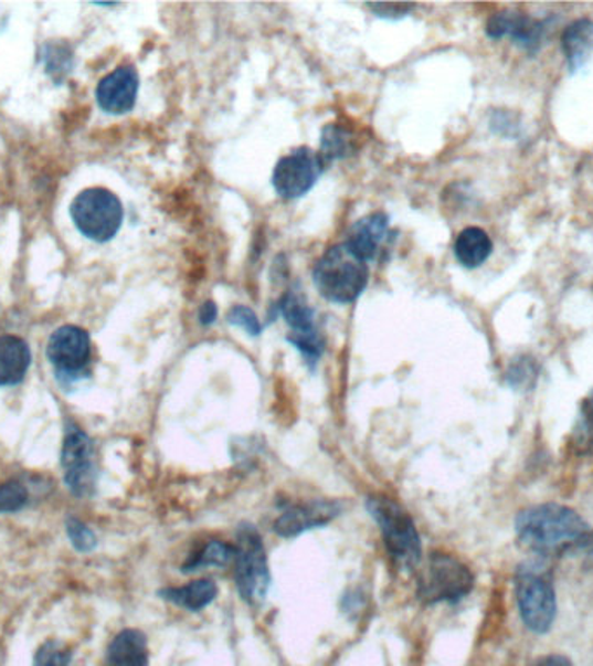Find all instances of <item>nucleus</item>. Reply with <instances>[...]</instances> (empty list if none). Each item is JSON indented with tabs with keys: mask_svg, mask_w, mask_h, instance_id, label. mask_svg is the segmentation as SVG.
Wrapping results in <instances>:
<instances>
[{
	"mask_svg": "<svg viewBox=\"0 0 593 666\" xmlns=\"http://www.w3.org/2000/svg\"><path fill=\"white\" fill-rule=\"evenodd\" d=\"M61 61H63L65 65H70L72 57H70L68 49L61 47V45H49L47 51H45V63H47L49 72H66V70L61 66Z\"/></svg>",
	"mask_w": 593,
	"mask_h": 666,
	"instance_id": "obj_28",
	"label": "nucleus"
},
{
	"mask_svg": "<svg viewBox=\"0 0 593 666\" xmlns=\"http://www.w3.org/2000/svg\"><path fill=\"white\" fill-rule=\"evenodd\" d=\"M327 162L318 151L299 148L283 157L273 172V187L282 199H299L315 187Z\"/></svg>",
	"mask_w": 593,
	"mask_h": 666,
	"instance_id": "obj_9",
	"label": "nucleus"
},
{
	"mask_svg": "<svg viewBox=\"0 0 593 666\" xmlns=\"http://www.w3.org/2000/svg\"><path fill=\"white\" fill-rule=\"evenodd\" d=\"M234 559V547L222 543L219 540H212L203 547L197 556L190 559L187 564L182 565V571H197L202 568H222L230 564Z\"/></svg>",
	"mask_w": 593,
	"mask_h": 666,
	"instance_id": "obj_22",
	"label": "nucleus"
},
{
	"mask_svg": "<svg viewBox=\"0 0 593 666\" xmlns=\"http://www.w3.org/2000/svg\"><path fill=\"white\" fill-rule=\"evenodd\" d=\"M47 358L57 376L77 377L91 360L89 334L75 325L57 328L49 339Z\"/></svg>",
	"mask_w": 593,
	"mask_h": 666,
	"instance_id": "obj_11",
	"label": "nucleus"
},
{
	"mask_svg": "<svg viewBox=\"0 0 593 666\" xmlns=\"http://www.w3.org/2000/svg\"><path fill=\"white\" fill-rule=\"evenodd\" d=\"M507 379H509V384L512 388H529V385L533 384L534 379H537V364H534L533 360L526 358V356L517 358L510 364Z\"/></svg>",
	"mask_w": 593,
	"mask_h": 666,
	"instance_id": "obj_26",
	"label": "nucleus"
},
{
	"mask_svg": "<svg viewBox=\"0 0 593 666\" xmlns=\"http://www.w3.org/2000/svg\"><path fill=\"white\" fill-rule=\"evenodd\" d=\"M105 666H150L146 635L136 628H126L115 635L106 651Z\"/></svg>",
	"mask_w": 593,
	"mask_h": 666,
	"instance_id": "obj_16",
	"label": "nucleus"
},
{
	"mask_svg": "<svg viewBox=\"0 0 593 666\" xmlns=\"http://www.w3.org/2000/svg\"><path fill=\"white\" fill-rule=\"evenodd\" d=\"M66 535H68L72 546L78 552H91V550L96 549L97 538L93 529L87 528L84 522L78 521L75 517H70L66 521Z\"/></svg>",
	"mask_w": 593,
	"mask_h": 666,
	"instance_id": "obj_25",
	"label": "nucleus"
},
{
	"mask_svg": "<svg viewBox=\"0 0 593 666\" xmlns=\"http://www.w3.org/2000/svg\"><path fill=\"white\" fill-rule=\"evenodd\" d=\"M367 509L379 525L395 564L403 570H415L422 559V543L410 514L400 504L385 497L368 498Z\"/></svg>",
	"mask_w": 593,
	"mask_h": 666,
	"instance_id": "obj_3",
	"label": "nucleus"
},
{
	"mask_svg": "<svg viewBox=\"0 0 593 666\" xmlns=\"http://www.w3.org/2000/svg\"><path fill=\"white\" fill-rule=\"evenodd\" d=\"M230 324L234 327L243 328L248 336L257 337L263 327L258 324L257 316L254 315L252 309L245 306H234L230 313Z\"/></svg>",
	"mask_w": 593,
	"mask_h": 666,
	"instance_id": "obj_27",
	"label": "nucleus"
},
{
	"mask_svg": "<svg viewBox=\"0 0 593 666\" xmlns=\"http://www.w3.org/2000/svg\"><path fill=\"white\" fill-rule=\"evenodd\" d=\"M278 311L292 328L288 340L294 348L303 352L307 363H318L324 352V340L315 327V311L307 306L303 295L287 292L279 300Z\"/></svg>",
	"mask_w": 593,
	"mask_h": 666,
	"instance_id": "obj_10",
	"label": "nucleus"
},
{
	"mask_svg": "<svg viewBox=\"0 0 593 666\" xmlns=\"http://www.w3.org/2000/svg\"><path fill=\"white\" fill-rule=\"evenodd\" d=\"M138 91V72L133 66H120V68L106 75L97 85V103L108 114H127L136 105Z\"/></svg>",
	"mask_w": 593,
	"mask_h": 666,
	"instance_id": "obj_14",
	"label": "nucleus"
},
{
	"mask_svg": "<svg viewBox=\"0 0 593 666\" xmlns=\"http://www.w3.org/2000/svg\"><path fill=\"white\" fill-rule=\"evenodd\" d=\"M32 355L29 343L17 336L0 337V388H11L23 382Z\"/></svg>",
	"mask_w": 593,
	"mask_h": 666,
	"instance_id": "obj_17",
	"label": "nucleus"
},
{
	"mask_svg": "<svg viewBox=\"0 0 593 666\" xmlns=\"http://www.w3.org/2000/svg\"><path fill=\"white\" fill-rule=\"evenodd\" d=\"M493 252V242L489 234L480 228H465L455 242V255L458 263L468 269L479 267L488 261Z\"/></svg>",
	"mask_w": 593,
	"mask_h": 666,
	"instance_id": "obj_20",
	"label": "nucleus"
},
{
	"mask_svg": "<svg viewBox=\"0 0 593 666\" xmlns=\"http://www.w3.org/2000/svg\"><path fill=\"white\" fill-rule=\"evenodd\" d=\"M519 543L538 556L593 549V531L576 510L561 504L533 505L516 519Z\"/></svg>",
	"mask_w": 593,
	"mask_h": 666,
	"instance_id": "obj_1",
	"label": "nucleus"
},
{
	"mask_svg": "<svg viewBox=\"0 0 593 666\" xmlns=\"http://www.w3.org/2000/svg\"><path fill=\"white\" fill-rule=\"evenodd\" d=\"M356 151V136L342 126H328L321 136V151L325 162L346 158Z\"/></svg>",
	"mask_w": 593,
	"mask_h": 666,
	"instance_id": "obj_21",
	"label": "nucleus"
},
{
	"mask_svg": "<svg viewBox=\"0 0 593 666\" xmlns=\"http://www.w3.org/2000/svg\"><path fill=\"white\" fill-rule=\"evenodd\" d=\"M534 666H573L570 658H565L562 655H549L546 658H541Z\"/></svg>",
	"mask_w": 593,
	"mask_h": 666,
	"instance_id": "obj_32",
	"label": "nucleus"
},
{
	"mask_svg": "<svg viewBox=\"0 0 593 666\" xmlns=\"http://www.w3.org/2000/svg\"><path fill=\"white\" fill-rule=\"evenodd\" d=\"M73 222L84 236L94 242H108L120 230L124 209L117 194L105 188H89L73 200Z\"/></svg>",
	"mask_w": 593,
	"mask_h": 666,
	"instance_id": "obj_5",
	"label": "nucleus"
},
{
	"mask_svg": "<svg viewBox=\"0 0 593 666\" xmlns=\"http://www.w3.org/2000/svg\"><path fill=\"white\" fill-rule=\"evenodd\" d=\"M368 276V263L358 257L346 243L330 246L313 271L319 294L337 304L354 303L367 288Z\"/></svg>",
	"mask_w": 593,
	"mask_h": 666,
	"instance_id": "obj_2",
	"label": "nucleus"
},
{
	"mask_svg": "<svg viewBox=\"0 0 593 666\" xmlns=\"http://www.w3.org/2000/svg\"><path fill=\"white\" fill-rule=\"evenodd\" d=\"M389 234V218L384 212H373L367 218L352 224L346 245L354 252L364 263H370L379 257L384 249Z\"/></svg>",
	"mask_w": 593,
	"mask_h": 666,
	"instance_id": "obj_15",
	"label": "nucleus"
},
{
	"mask_svg": "<svg viewBox=\"0 0 593 666\" xmlns=\"http://www.w3.org/2000/svg\"><path fill=\"white\" fill-rule=\"evenodd\" d=\"M61 465L65 471L66 488L75 497H91L96 489L97 476L93 441L75 422H68L66 425Z\"/></svg>",
	"mask_w": 593,
	"mask_h": 666,
	"instance_id": "obj_8",
	"label": "nucleus"
},
{
	"mask_svg": "<svg viewBox=\"0 0 593 666\" xmlns=\"http://www.w3.org/2000/svg\"><path fill=\"white\" fill-rule=\"evenodd\" d=\"M234 580L240 598L258 606L269 590V565L263 538L254 526H242L234 546Z\"/></svg>",
	"mask_w": 593,
	"mask_h": 666,
	"instance_id": "obj_4",
	"label": "nucleus"
},
{
	"mask_svg": "<svg viewBox=\"0 0 593 666\" xmlns=\"http://www.w3.org/2000/svg\"><path fill=\"white\" fill-rule=\"evenodd\" d=\"M473 586V573L464 562L446 553H432L420 574L419 595L427 604L456 602L470 594Z\"/></svg>",
	"mask_w": 593,
	"mask_h": 666,
	"instance_id": "obj_6",
	"label": "nucleus"
},
{
	"mask_svg": "<svg viewBox=\"0 0 593 666\" xmlns=\"http://www.w3.org/2000/svg\"><path fill=\"white\" fill-rule=\"evenodd\" d=\"M160 598L188 611H202L218 598V585L212 580H194L182 586L160 590Z\"/></svg>",
	"mask_w": 593,
	"mask_h": 666,
	"instance_id": "obj_19",
	"label": "nucleus"
},
{
	"mask_svg": "<svg viewBox=\"0 0 593 666\" xmlns=\"http://www.w3.org/2000/svg\"><path fill=\"white\" fill-rule=\"evenodd\" d=\"M517 606L522 623L534 634H547L555 622L558 599L552 582L543 573L526 568L516 578Z\"/></svg>",
	"mask_w": 593,
	"mask_h": 666,
	"instance_id": "obj_7",
	"label": "nucleus"
},
{
	"mask_svg": "<svg viewBox=\"0 0 593 666\" xmlns=\"http://www.w3.org/2000/svg\"><path fill=\"white\" fill-rule=\"evenodd\" d=\"M339 501L309 500L304 504L287 505L275 521V533L283 538L299 537L309 529L327 526L339 516Z\"/></svg>",
	"mask_w": 593,
	"mask_h": 666,
	"instance_id": "obj_12",
	"label": "nucleus"
},
{
	"mask_svg": "<svg viewBox=\"0 0 593 666\" xmlns=\"http://www.w3.org/2000/svg\"><path fill=\"white\" fill-rule=\"evenodd\" d=\"M582 433L583 440H593V391L582 403Z\"/></svg>",
	"mask_w": 593,
	"mask_h": 666,
	"instance_id": "obj_29",
	"label": "nucleus"
},
{
	"mask_svg": "<svg viewBox=\"0 0 593 666\" xmlns=\"http://www.w3.org/2000/svg\"><path fill=\"white\" fill-rule=\"evenodd\" d=\"M215 318H218V306L212 300H209L200 309V321H202V325H212Z\"/></svg>",
	"mask_w": 593,
	"mask_h": 666,
	"instance_id": "obj_31",
	"label": "nucleus"
},
{
	"mask_svg": "<svg viewBox=\"0 0 593 666\" xmlns=\"http://www.w3.org/2000/svg\"><path fill=\"white\" fill-rule=\"evenodd\" d=\"M561 44L571 72L585 66L593 54V21H573L562 33Z\"/></svg>",
	"mask_w": 593,
	"mask_h": 666,
	"instance_id": "obj_18",
	"label": "nucleus"
},
{
	"mask_svg": "<svg viewBox=\"0 0 593 666\" xmlns=\"http://www.w3.org/2000/svg\"><path fill=\"white\" fill-rule=\"evenodd\" d=\"M29 501V491L20 480H8L0 485V514L18 512Z\"/></svg>",
	"mask_w": 593,
	"mask_h": 666,
	"instance_id": "obj_23",
	"label": "nucleus"
},
{
	"mask_svg": "<svg viewBox=\"0 0 593 666\" xmlns=\"http://www.w3.org/2000/svg\"><path fill=\"white\" fill-rule=\"evenodd\" d=\"M491 124L493 127L497 129V133L507 134V136H517V130H519L517 121L513 120V117L510 114L497 115V118H495Z\"/></svg>",
	"mask_w": 593,
	"mask_h": 666,
	"instance_id": "obj_30",
	"label": "nucleus"
},
{
	"mask_svg": "<svg viewBox=\"0 0 593 666\" xmlns=\"http://www.w3.org/2000/svg\"><path fill=\"white\" fill-rule=\"evenodd\" d=\"M72 653L56 641H47L36 651L33 666H70Z\"/></svg>",
	"mask_w": 593,
	"mask_h": 666,
	"instance_id": "obj_24",
	"label": "nucleus"
},
{
	"mask_svg": "<svg viewBox=\"0 0 593 666\" xmlns=\"http://www.w3.org/2000/svg\"><path fill=\"white\" fill-rule=\"evenodd\" d=\"M486 33L491 39L510 36L513 44L528 53H537L547 36V24L519 12H497L489 18Z\"/></svg>",
	"mask_w": 593,
	"mask_h": 666,
	"instance_id": "obj_13",
	"label": "nucleus"
}]
</instances>
